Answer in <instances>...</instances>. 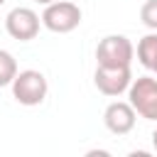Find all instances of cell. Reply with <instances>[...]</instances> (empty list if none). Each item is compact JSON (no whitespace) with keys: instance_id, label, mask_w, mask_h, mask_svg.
<instances>
[{"instance_id":"obj_1","label":"cell","mask_w":157,"mask_h":157,"mask_svg":"<svg viewBox=\"0 0 157 157\" xmlns=\"http://www.w3.org/2000/svg\"><path fill=\"white\" fill-rule=\"evenodd\" d=\"M47 93H49V83L42 71L27 69V71H20L12 81V96L20 105H39L44 103Z\"/></svg>"},{"instance_id":"obj_12","label":"cell","mask_w":157,"mask_h":157,"mask_svg":"<svg viewBox=\"0 0 157 157\" xmlns=\"http://www.w3.org/2000/svg\"><path fill=\"white\" fill-rule=\"evenodd\" d=\"M34 2H39V5H49V2H54V0H34Z\"/></svg>"},{"instance_id":"obj_4","label":"cell","mask_w":157,"mask_h":157,"mask_svg":"<svg viewBox=\"0 0 157 157\" xmlns=\"http://www.w3.org/2000/svg\"><path fill=\"white\" fill-rule=\"evenodd\" d=\"M130 105L145 120H157V78L137 76L128 88Z\"/></svg>"},{"instance_id":"obj_9","label":"cell","mask_w":157,"mask_h":157,"mask_svg":"<svg viewBox=\"0 0 157 157\" xmlns=\"http://www.w3.org/2000/svg\"><path fill=\"white\" fill-rule=\"evenodd\" d=\"M15 76H17V61H15V56L10 52L0 49V88L2 86H12Z\"/></svg>"},{"instance_id":"obj_7","label":"cell","mask_w":157,"mask_h":157,"mask_svg":"<svg viewBox=\"0 0 157 157\" xmlns=\"http://www.w3.org/2000/svg\"><path fill=\"white\" fill-rule=\"evenodd\" d=\"M135 108L130 105V101H113L105 113H103V123L113 135H128L135 128Z\"/></svg>"},{"instance_id":"obj_13","label":"cell","mask_w":157,"mask_h":157,"mask_svg":"<svg viewBox=\"0 0 157 157\" xmlns=\"http://www.w3.org/2000/svg\"><path fill=\"white\" fill-rule=\"evenodd\" d=\"M0 5H5V0H0Z\"/></svg>"},{"instance_id":"obj_5","label":"cell","mask_w":157,"mask_h":157,"mask_svg":"<svg viewBox=\"0 0 157 157\" xmlns=\"http://www.w3.org/2000/svg\"><path fill=\"white\" fill-rule=\"evenodd\" d=\"M93 83L103 96L115 98V96L125 93L132 83L130 66H98L93 74Z\"/></svg>"},{"instance_id":"obj_11","label":"cell","mask_w":157,"mask_h":157,"mask_svg":"<svg viewBox=\"0 0 157 157\" xmlns=\"http://www.w3.org/2000/svg\"><path fill=\"white\" fill-rule=\"evenodd\" d=\"M152 147H155V152H157V128L152 130Z\"/></svg>"},{"instance_id":"obj_14","label":"cell","mask_w":157,"mask_h":157,"mask_svg":"<svg viewBox=\"0 0 157 157\" xmlns=\"http://www.w3.org/2000/svg\"><path fill=\"white\" fill-rule=\"evenodd\" d=\"M155 74H157V69H155Z\"/></svg>"},{"instance_id":"obj_8","label":"cell","mask_w":157,"mask_h":157,"mask_svg":"<svg viewBox=\"0 0 157 157\" xmlns=\"http://www.w3.org/2000/svg\"><path fill=\"white\" fill-rule=\"evenodd\" d=\"M137 59L145 69H157V32H150L137 42Z\"/></svg>"},{"instance_id":"obj_6","label":"cell","mask_w":157,"mask_h":157,"mask_svg":"<svg viewBox=\"0 0 157 157\" xmlns=\"http://www.w3.org/2000/svg\"><path fill=\"white\" fill-rule=\"evenodd\" d=\"M39 22L42 17L32 10V7H15L7 12L5 17V29L12 39H20V42H29L37 37L39 32Z\"/></svg>"},{"instance_id":"obj_3","label":"cell","mask_w":157,"mask_h":157,"mask_svg":"<svg viewBox=\"0 0 157 157\" xmlns=\"http://www.w3.org/2000/svg\"><path fill=\"white\" fill-rule=\"evenodd\" d=\"M42 25L49 32H56V34L74 32L81 25V10H78V5H74L69 0H54V2H49L44 7Z\"/></svg>"},{"instance_id":"obj_2","label":"cell","mask_w":157,"mask_h":157,"mask_svg":"<svg viewBox=\"0 0 157 157\" xmlns=\"http://www.w3.org/2000/svg\"><path fill=\"white\" fill-rule=\"evenodd\" d=\"M135 59V47L125 34H108L96 47L98 66H130Z\"/></svg>"},{"instance_id":"obj_10","label":"cell","mask_w":157,"mask_h":157,"mask_svg":"<svg viewBox=\"0 0 157 157\" xmlns=\"http://www.w3.org/2000/svg\"><path fill=\"white\" fill-rule=\"evenodd\" d=\"M140 20L147 29L157 32V0H147L142 7H140Z\"/></svg>"}]
</instances>
